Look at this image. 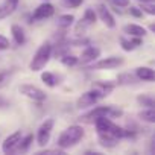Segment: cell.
Returning <instances> with one entry per match:
<instances>
[{"label": "cell", "mask_w": 155, "mask_h": 155, "mask_svg": "<svg viewBox=\"0 0 155 155\" xmlns=\"http://www.w3.org/2000/svg\"><path fill=\"white\" fill-rule=\"evenodd\" d=\"M84 134H85V131H84V128L81 125H71V126H68L67 129H64L59 134V137L56 140V146L65 150V149H68V147L79 143L82 140Z\"/></svg>", "instance_id": "6da1fadb"}, {"label": "cell", "mask_w": 155, "mask_h": 155, "mask_svg": "<svg viewBox=\"0 0 155 155\" xmlns=\"http://www.w3.org/2000/svg\"><path fill=\"white\" fill-rule=\"evenodd\" d=\"M52 52H53V46H52L49 41L43 43V44L37 49L35 55L32 56V59H31V62H29V70H31V71H41V70L49 64V61H50V58H52Z\"/></svg>", "instance_id": "7a4b0ae2"}, {"label": "cell", "mask_w": 155, "mask_h": 155, "mask_svg": "<svg viewBox=\"0 0 155 155\" xmlns=\"http://www.w3.org/2000/svg\"><path fill=\"white\" fill-rule=\"evenodd\" d=\"M122 114H123V113H122V110H119V108H114V107H111V105H102V107H96L94 110H91V111H88L87 114L81 116L79 120L84 122V123H94V120L99 119V117L107 116V117H110V119H114V117H120Z\"/></svg>", "instance_id": "3957f363"}, {"label": "cell", "mask_w": 155, "mask_h": 155, "mask_svg": "<svg viewBox=\"0 0 155 155\" xmlns=\"http://www.w3.org/2000/svg\"><path fill=\"white\" fill-rule=\"evenodd\" d=\"M105 94L96 88H91L85 93H82L79 97H78L76 101V108H79V110H84V108H88V107H93L96 105L101 99H104Z\"/></svg>", "instance_id": "277c9868"}, {"label": "cell", "mask_w": 155, "mask_h": 155, "mask_svg": "<svg viewBox=\"0 0 155 155\" xmlns=\"http://www.w3.org/2000/svg\"><path fill=\"white\" fill-rule=\"evenodd\" d=\"M53 126H55V120H53L52 117H50V119H46V120L40 125V128H38V131H37V135H35V140H37V144H38V146L44 147V146L50 141V135H52Z\"/></svg>", "instance_id": "5b68a950"}, {"label": "cell", "mask_w": 155, "mask_h": 155, "mask_svg": "<svg viewBox=\"0 0 155 155\" xmlns=\"http://www.w3.org/2000/svg\"><path fill=\"white\" fill-rule=\"evenodd\" d=\"M18 93L23 94L25 97L34 101V102H44L47 99V94L40 87H35L32 84H21V85H18Z\"/></svg>", "instance_id": "8992f818"}, {"label": "cell", "mask_w": 155, "mask_h": 155, "mask_svg": "<svg viewBox=\"0 0 155 155\" xmlns=\"http://www.w3.org/2000/svg\"><path fill=\"white\" fill-rule=\"evenodd\" d=\"M123 64V58L120 56H108V58H97L96 61H93L90 64L91 70H111V68H117Z\"/></svg>", "instance_id": "52a82bcc"}, {"label": "cell", "mask_w": 155, "mask_h": 155, "mask_svg": "<svg viewBox=\"0 0 155 155\" xmlns=\"http://www.w3.org/2000/svg\"><path fill=\"white\" fill-rule=\"evenodd\" d=\"M94 11H96V15L101 18V21H102L107 28H110V29H114V28H116V18H114V15L111 14V11L107 8V5L97 3Z\"/></svg>", "instance_id": "ba28073f"}, {"label": "cell", "mask_w": 155, "mask_h": 155, "mask_svg": "<svg viewBox=\"0 0 155 155\" xmlns=\"http://www.w3.org/2000/svg\"><path fill=\"white\" fill-rule=\"evenodd\" d=\"M21 137H23L21 131H15V132L9 134V135L3 140V143H2V150H3V153H12V152H15V149H17V146H18Z\"/></svg>", "instance_id": "9c48e42d"}, {"label": "cell", "mask_w": 155, "mask_h": 155, "mask_svg": "<svg viewBox=\"0 0 155 155\" xmlns=\"http://www.w3.org/2000/svg\"><path fill=\"white\" fill-rule=\"evenodd\" d=\"M55 14V6L49 3V0H44V3H41L32 14V20H46Z\"/></svg>", "instance_id": "30bf717a"}, {"label": "cell", "mask_w": 155, "mask_h": 155, "mask_svg": "<svg viewBox=\"0 0 155 155\" xmlns=\"http://www.w3.org/2000/svg\"><path fill=\"white\" fill-rule=\"evenodd\" d=\"M99 56H101V49L90 46V47H87V49L81 53V56H78V64H81V65H90V64H91L93 61H96Z\"/></svg>", "instance_id": "8fae6325"}, {"label": "cell", "mask_w": 155, "mask_h": 155, "mask_svg": "<svg viewBox=\"0 0 155 155\" xmlns=\"http://www.w3.org/2000/svg\"><path fill=\"white\" fill-rule=\"evenodd\" d=\"M18 6V0H5V2L0 5V20L8 18L9 15H12L15 12Z\"/></svg>", "instance_id": "7c38bea8"}, {"label": "cell", "mask_w": 155, "mask_h": 155, "mask_svg": "<svg viewBox=\"0 0 155 155\" xmlns=\"http://www.w3.org/2000/svg\"><path fill=\"white\" fill-rule=\"evenodd\" d=\"M134 74L138 78V81H143V82H153L155 81V71L150 67H144V65L137 67Z\"/></svg>", "instance_id": "4fadbf2b"}, {"label": "cell", "mask_w": 155, "mask_h": 155, "mask_svg": "<svg viewBox=\"0 0 155 155\" xmlns=\"http://www.w3.org/2000/svg\"><path fill=\"white\" fill-rule=\"evenodd\" d=\"M129 37V35H128ZM120 46L125 52H131V50H135L138 46H141V38L140 37H122L120 38Z\"/></svg>", "instance_id": "5bb4252c"}, {"label": "cell", "mask_w": 155, "mask_h": 155, "mask_svg": "<svg viewBox=\"0 0 155 155\" xmlns=\"http://www.w3.org/2000/svg\"><path fill=\"white\" fill-rule=\"evenodd\" d=\"M97 141L102 147H114L119 143V138H116L114 135L108 134V132H97Z\"/></svg>", "instance_id": "9a60e30c"}, {"label": "cell", "mask_w": 155, "mask_h": 155, "mask_svg": "<svg viewBox=\"0 0 155 155\" xmlns=\"http://www.w3.org/2000/svg\"><path fill=\"white\" fill-rule=\"evenodd\" d=\"M123 31H125V34H128L129 37H144L146 34H147V31L143 28V26H140V25H134V23H131V25H126L125 28H123Z\"/></svg>", "instance_id": "2e32d148"}, {"label": "cell", "mask_w": 155, "mask_h": 155, "mask_svg": "<svg viewBox=\"0 0 155 155\" xmlns=\"http://www.w3.org/2000/svg\"><path fill=\"white\" fill-rule=\"evenodd\" d=\"M41 81H43L47 87L53 88V87H56V85L59 84L61 76H56V74L52 73V71H43V73H41Z\"/></svg>", "instance_id": "e0dca14e"}, {"label": "cell", "mask_w": 155, "mask_h": 155, "mask_svg": "<svg viewBox=\"0 0 155 155\" xmlns=\"http://www.w3.org/2000/svg\"><path fill=\"white\" fill-rule=\"evenodd\" d=\"M11 34H12V38H14L15 44H18V46L25 44L26 35H25V31H23V28L20 25H12L11 26Z\"/></svg>", "instance_id": "ac0fdd59"}, {"label": "cell", "mask_w": 155, "mask_h": 155, "mask_svg": "<svg viewBox=\"0 0 155 155\" xmlns=\"http://www.w3.org/2000/svg\"><path fill=\"white\" fill-rule=\"evenodd\" d=\"M138 82V78L135 74H131V73H120L117 76V84L119 85H132V84H137Z\"/></svg>", "instance_id": "d6986e66"}, {"label": "cell", "mask_w": 155, "mask_h": 155, "mask_svg": "<svg viewBox=\"0 0 155 155\" xmlns=\"http://www.w3.org/2000/svg\"><path fill=\"white\" fill-rule=\"evenodd\" d=\"M114 84L113 82H104V81H97V82H93V85H91V88H96V90H99V91H102L105 96H108L113 90H114Z\"/></svg>", "instance_id": "ffe728a7"}, {"label": "cell", "mask_w": 155, "mask_h": 155, "mask_svg": "<svg viewBox=\"0 0 155 155\" xmlns=\"http://www.w3.org/2000/svg\"><path fill=\"white\" fill-rule=\"evenodd\" d=\"M138 119L146 123H155V110L153 108H144L138 113Z\"/></svg>", "instance_id": "44dd1931"}, {"label": "cell", "mask_w": 155, "mask_h": 155, "mask_svg": "<svg viewBox=\"0 0 155 155\" xmlns=\"http://www.w3.org/2000/svg\"><path fill=\"white\" fill-rule=\"evenodd\" d=\"M73 23H74V17H73L71 14H62V15H59L58 20H56V25H58L61 29H67V28H70Z\"/></svg>", "instance_id": "7402d4cb"}, {"label": "cell", "mask_w": 155, "mask_h": 155, "mask_svg": "<svg viewBox=\"0 0 155 155\" xmlns=\"http://www.w3.org/2000/svg\"><path fill=\"white\" fill-rule=\"evenodd\" d=\"M137 102H138V105L146 107V108H153L155 107V99H153L152 94H138Z\"/></svg>", "instance_id": "603a6c76"}, {"label": "cell", "mask_w": 155, "mask_h": 155, "mask_svg": "<svg viewBox=\"0 0 155 155\" xmlns=\"http://www.w3.org/2000/svg\"><path fill=\"white\" fill-rule=\"evenodd\" d=\"M32 141H34V135H32V134H28L26 137H21V140H20V143H18L15 152H26V150L31 147Z\"/></svg>", "instance_id": "cb8c5ba5"}, {"label": "cell", "mask_w": 155, "mask_h": 155, "mask_svg": "<svg viewBox=\"0 0 155 155\" xmlns=\"http://www.w3.org/2000/svg\"><path fill=\"white\" fill-rule=\"evenodd\" d=\"M84 21L88 25V26H93L94 23H96V20H97V15H96V11L93 9V8H88V9H85V12H84Z\"/></svg>", "instance_id": "d4e9b609"}, {"label": "cell", "mask_w": 155, "mask_h": 155, "mask_svg": "<svg viewBox=\"0 0 155 155\" xmlns=\"http://www.w3.org/2000/svg\"><path fill=\"white\" fill-rule=\"evenodd\" d=\"M59 58H61V62H62L64 65H67V67H73V65L78 64V56H74V55L64 53V55L59 56Z\"/></svg>", "instance_id": "484cf974"}, {"label": "cell", "mask_w": 155, "mask_h": 155, "mask_svg": "<svg viewBox=\"0 0 155 155\" xmlns=\"http://www.w3.org/2000/svg\"><path fill=\"white\" fill-rule=\"evenodd\" d=\"M138 8L141 9V12L147 14V15H155V5L147 2V3H138Z\"/></svg>", "instance_id": "4316f807"}, {"label": "cell", "mask_w": 155, "mask_h": 155, "mask_svg": "<svg viewBox=\"0 0 155 155\" xmlns=\"http://www.w3.org/2000/svg\"><path fill=\"white\" fill-rule=\"evenodd\" d=\"M84 0H61V3L65 6V8H78L82 5Z\"/></svg>", "instance_id": "83f0119b"}, {"label": "cell", "mask_w": 155, "mask_h": 155, "mask_svg": "<svg viewBox=\"0 0 155 155\" xmlns=\"http://www.w3.org/2000/svg\"><path fill=\"white\" fill-rule=\"evenodd\" d=\"M108 2L116 8H128L129 6V0H108Z\"/></svg>", "instance_id": "f1b7e54d"}, {"label": "cell", "mask_w": 155, "mask_h": 155, "mask_svg": "<svg viewBox=\"0 0 155 155\" xmlns=\"http://www.w3.org/2000/svg\"><path fill=\"white\" fill-rule=\"evenodd\" d=\"M9 47H11V43H9V40H8L5 35H0V52L8 50Z\"/></svg>", "instance_id": "f546056e"}, {"label": "cell", "mask_w": 155, "mask_h": 155, "mask_svg": "<svg viewBox=\"0 0 155 155\" xmlns=\"http://www.w3.org/2000/svg\"><path fill=\"white\" fill-rule=\"evenodd\" d=\"M128 8H129V14H131L132 17H137V18H138V17L143 15V12H141V9H140L138 6H132V5H131V6H128Z\"/></svg>", "instance_id": "4dcf8cb0"}, {"label": "cell", "mask_w": 155, "mask_h": 155, "mask_svg": "<svg viewBox=\"0 0 155 155\" xmlns=\"http://www.w3.org/2000/svg\"><path fill=\"white\" fill-rule=\"evenodd\" d=\"M38 153H65V150L61 147H56V149H44V150H40Z\"/></svg>", "instance_id": "1f68e13d"}, {"label": "cell", "mask_w": 155, "mask_h": 155, "mask_svg": "<svg viewBox=\"0 0 155 155\" xmlns=\"http://www.w3.org/2000/svg\"><path fill=\"white\" fill-rule=\"evenodd\" d=\"M6 107H9V101L5 96L0 94V108H6Z\"/></svg>", "instance_id": "d6a6232c"}, {"label": "cell", "mask_w": 155, "mask_h": 155, "mask_svg": "<svg viewBox=\"0 0 155 155\" xmlns=\"http://www.w3.org/2000/svg\"><path fill=\"white\" fill-rule=\"evenodd\" d=\"M6 76H8V71H0V84H2V82H5Z\"/></svg>", "instance_id": "836d02e7"}, {"label": "cell", "mask_w": 155, "mask_h": 155, "mask_svg": "<svg viewBox=\"0 0 155 155\" xmlns=\"http://www.w3.org/2000/svg\"><path fill=\"white\" fill-rule=\"evenodd\" d=\"M138 3H147V2H150V3H153V0H137Z\"/></svg>", "instance_id": "e575fe53"}, {"label": "cell", "mask_w": 155, "mask_h": 155, "mask_svg": "<svg viewBox=\"0 0 155 155\" xmlns=\"http://www.w3.org/2000/svg\"><path fill=\"white\" fill-rule=\"evenodd\" d=\"M149 31H150V32H153V31H155V26H153V25H150V26H149Z\"/></svg>", "instance_id": "d590c367"}]
</instances>
